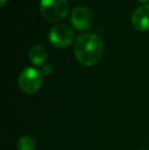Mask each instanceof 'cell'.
I'll return each mask as SVG.
<instances>
[{
  "label": "cell",
  "instance_id": "obj_9",
  "mask_svg": "<svg viewBox=\"0 0 149 150\" xmlns=\"http://www.w3.org/2000/svg\"><path fill=\"white\" fill-rule=\"evenodd\" d=\"M42 74L43 75H50V74L53 71V67L51 64H46L42 67Z\"/></svg>",
  "mask_w": 149,
  "mask_h": 150
},
{
  "label": "cell",
  "instance_id": "obj_2",
  "mask_svg": "<svg viewBox=\"0 0 149 150\" xmlns=\"http://www.w3.org/2000/svg\"><path fill=\"white\" fill-rule=\"evenodd\" d=\"M40 10L45 20L57 23L64 20L68 12V0H40Z\"/></svg>",
  "mask_w": 149,
  "mask_h": 150
},
{
  "label": "cell",
  "instance_id": "obj_5",
  "mask_svg": "<svg viewBox=\"0 0 149 150\" xmlns=\"http://www.w3.org/2000/svg\"><path fill=\"white\" fill-rule=\"evenodd\" d=\"M71 22L77 30H88L92 26V22H93L92 12L85 6H77L72 11Z\"/></svg>",
  "mask_w": 149,
  "mask_h": 150
},
{
  "label": "cell",
  "instance_id": "obj_7",
  "mask_svg": "<svg viewBox=\"0 0 149 150\" xmlns=\"http://www.w3.org/2000/svg\"><path fill=\"white\" fill-rule=\"evenodd\" d=\"M29 58L30 61L35 65H42L47 59V53L42 46H33L29 51Z\"/></svg>",
  "mask_w": 149,
  "mask_h": 150
},
{
  "label": "cell",
  "instance_id": "obj_1",
  "mask_svg": "<svg viewBox=\"0 0 149 150\" xmlns=\"http://www.w3.org/2000/svg\"><path fill=\"white\" fill-rule=\"evenodd\" d=\"M74 51L80 63L86 67H92L101 59L103 55V44L97 35L85 33L76 39Z\"/></svg>",
  "mask_w": 149,
  "mask_h": 150
},
{
  "label": "cell",
  "instance_id": "obj_11",
  "mask_svg": "<svg viewBox=\"0 0 149 150\" xmlns=\"http://www.w3.org/2000/svg\"><path fill=\"white\" fill-rule=\"evenodd\" d=\"M138 1H140V2H147L148 0H138Z\"/></svg>",
  "mask_w": 149,
  "mask_h": 150
},
{
  "label": "cell",
  "instance_id": "obj_6",
  "mask_svg": "<svg viewBox=\"0 0 149 150\" xmlns=\"http://www.w3.org/2000/svg\"><path fill=\"white\" fill-rule=\"evenodd\" d=\"M132 24L138 31L149 30V5L143 4L139 6L132 14Z\"/></svg>",
  "mask_w": 149,
  "mask_h": 150
},
{
  "label": "cell",
  "instance_id": "obj_12",
  "mask_svg": "<svg viewBox=\"0 0 149 150\" xmlns=\"http://www.w3.org/2000/svg\"><path fill=\"white\" fill-rule=\"evenodd\" d=\"M143 150H146V149H143Z\"/></svg>",
  "mask_w": 149,
  "mask_h": 150
},
{
  "label": "cell",
  "instance_id": "obj_10",
  "mask_svg": "<svg viewBox=\"0 0 149 150\" xmlns=\"http://www.w3.org/2000/svg\"><path fill=\"white\" fill-rule=\"evenodd\" d=\"M0 2H1V7H3L6 4V2H7V0H0Z\"/></svg>",
  "mask_w": 149,
  "mask_h": 150
},
{
  "label": "cell",
  "instance_id": "obj_8",
  "mask_svg": "<svg viewBox=\"0 0 149 150\" xmlns=\"http://www.w3.org/2000/svg\"><path fill=\"white\" fill-rule=\"evenodd\" d=\"M35 141L30 136H23L18 142V150H34Z\"/></svg>",
  "mask_w": 149,
  "mask_h": 150
},
{
  "label": "cell",
  "instance_id": "obj_4",
  "mask_svg": "<svg viewBox=\"0 0 149 150\" xmlns=\"http://www.w3.org/2000/svg\"><path fill=\"white\" fill-rule=\"evenodd\" d=\"M48 39L53 46L57 48H66L74 42V31L68 26L57 24L53 26L48 34Z\"/></svg>",
  "mask_w": 149,
  "mask_h": 150
},
{
  "label": "cell",
  "instance_id": "obj_3",
  "mask_svg": "<svg viewBox=\"0 0 149 150\" xmlns=\"http://www.w3.org/2000/svg\"><path fill=\"white\" fill-rule=\"evenodd\" d=\"M43 81V74L34 67H26L22 71L18 78L20 89L27 94H34L40 89Z\"/></svg>",
  "mask_w": 149,
  "mask_h": 150
}]
</instances>
